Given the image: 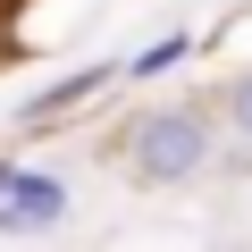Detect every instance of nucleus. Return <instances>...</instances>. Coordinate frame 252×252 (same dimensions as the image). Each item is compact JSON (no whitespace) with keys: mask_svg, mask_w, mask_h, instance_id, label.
Here are the masks:
<instances>
[{"mask_svg":"<svg viewBox=\"0 0 252 252\" xmlns=\"http://www.w3.org/2000/svg\"><path fill=\"white\" fill-rule=\"evenodd\" d=\"M219 160V109L210 101H152L126 118V168L143 185H193Z\"/></svg>","mask_w":252,"mask_h":252,"instance_id":"nucleus-1","label":"nucleus"},{"mask_svg":"<svg viewBox=\"0 0 252 252\" xmlns=\"http://www.w3.org/2000/svg\"><path fill=\"white\" fill-rule=\"evenodd\" d=\"M219 118H227V135L252 152V67H235V76H227V93H219Z\"/></svg>","mask_w":252,"mask_h":252,"instance_id":"nucleus-5","label":"nucleus"},{"mask_svg":"<svg viewBox=\"0 0 252 252\" xmlns=\"http://www.w3.org/2000/svg\"><path fill=\"white\" fill-rule=\"evenodd\" d=\"M67 177L51 168H26V160H0V235H51L67 219Z\"/></svg>","mask_w":252,"mask_h":252,"instance_id":"nucleus-2","label":"nucleus"},{"mask_svg":"<svg viewBox=\"0 0 252 252\" xmlns=\"http://www.w3.org/2000/svg\"><path fill=\"white\" fill-rule=\"evenodd\" d=\"M109 84H118V59H84V67H67V76L34 84V93L17 101V118H26V126H51V118H67V109H93Z\"/></svg>","mask_w":252,"mask_h":252,"instance_id":"nucleus-3","label":"nucleus"},{"mask_svg":"<svg viewBox=\"0 0 252 252\" xmlns=\"http://www.w3.org/2000/svg\"><path fill=\"white\" fill-rule=\"evenodd\" d=\"M185 59H193V34H160V42H143V51H126L118 76H126V84H160V76H177Z\"/></svg>","mask_w":252,"mask_h":252,"instance_id":"nucleus-4","label":"nucleus"}]
</instances>
